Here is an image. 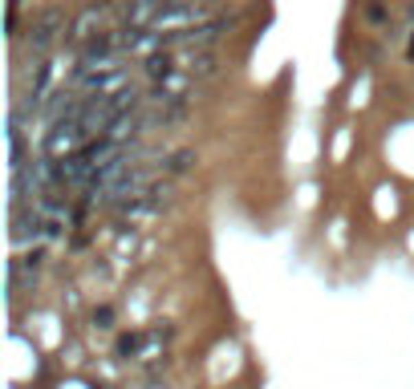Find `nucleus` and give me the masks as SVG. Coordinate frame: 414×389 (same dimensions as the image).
<instances>
[{"label":"nucleus","instance_id":"nucleus-1","mask_svg":"<svg viewBox=\"0 0 414 389\" xmlns=\"http://www.w3.org/2000/svg\"><path fill=\"white\" fill-rule=\"evenodd\" d=\"M93 320H97L102 329H110V320H114V312H110V308H97V312H93Z\"/></svg>","mask_w":414,"mask_h":389},{"label":"nucleus","instance_id":"nucleus-2","mask_svg":"<svg viewBox=\"0 0 414 389\" xmlns=\"http://www.w3.org/2000/svg\"><path fill=\"white\" fill-rule=\"evenodd\" d=\"M138 349V337H122V341H118V353H135Z\"/></svg>","mask_w":414,"mask_h":389},{"label":"nucleus","instance_id":"nucleus-3","mask_svg":"<svg viewBox=\"0 0 414 389\" xmlns=\"http://www.w3.org/2000/svg\"><path fill=\"white\" fill-rule=\"evenodd\" d=\"M187 163H191V154L183 150V154H175V158H171V171H183Z\"/></svg>","mask_w":414,"mask_h":389}]
</instances>
